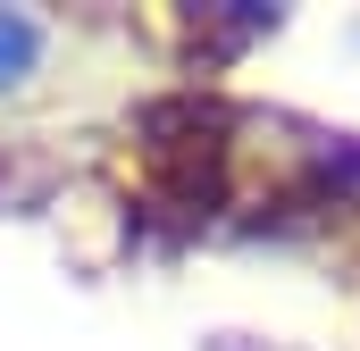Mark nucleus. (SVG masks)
Instances as JSON below:
<instances>
[{"label": "nucleus", "instance_id": "f257e3e1", "mask_svg": "<svg viewBox=\"0 0 360 351\" xmlns=\"http://www.w3.org/2000/svg\"><path fill=\"white\" fill-rule=\"evenodd\" d=\"M42 51H51V34L25 17V8H0V92H17L34 67H42Z\"/></svg>", "mask_w": 360, "mask_h": 351}]
</instances>
